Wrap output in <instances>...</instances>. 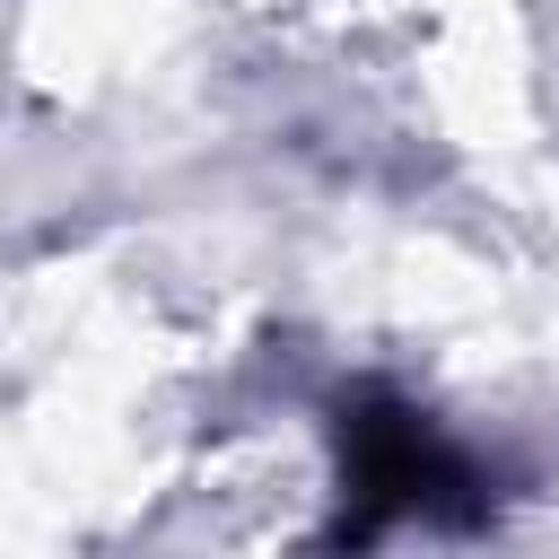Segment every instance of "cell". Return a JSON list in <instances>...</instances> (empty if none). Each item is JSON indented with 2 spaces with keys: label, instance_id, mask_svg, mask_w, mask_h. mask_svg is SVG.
<instances>
[{
  "label": "cell",
  "instance_id": "6da1fadb",
  "mask_svg": "<svg viewBox=\"0 0 559 559\" xmlns=\"http://www.w3.org/2000/svg\"><path fill=\"white\" fill-rule=\"evenodd\" d=\"M489 480L480 463L437 437L411 402L358 393L341 411V550H367L393 524H480Z\"/></svg>",
  "mask_w": 559,
  "mask_h": 559
}]
</instances>
